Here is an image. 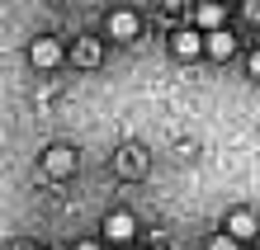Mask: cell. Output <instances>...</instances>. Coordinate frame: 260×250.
Here are the masks:
<instances>
[{"instance_id": "cell-1", "label": "cell", "mask_w": 260, "mask_h": 250, "mask_svg": "<svg viewBox=\"0 0 260 250\" xmlns=\"http://www.w3.org/2000/svg\"><path fill=\"white\" fill-rule=\"evenodd\" d=\"M43 165H48L52 180H67L71 170H76V151H71V147H52L48 156H43Z\"/></svg>"}, {"instance_id": "cell-2", "label": "cell", "mask_w": 260, "mask_h": 250, "mask_svg": "<svg viewBox=\"0 0 260 250\" xmlns=\"http://www.w3.org/2000/svg\"><path fill=\"white\" fill-rule=\"evenodd\" d=\"M171 52L175 57H199V52H208V38H199L194 28H180V33L171 38Z\"/></svg>"}, {"instance_id": "cell-3", "label": "cell", "mask_w": 260, "mask_h": 250, "mask_svg": "<svg viewBox=\"0 0 260 250\" xmlns=\"http://www.w3.org/2000/svg\"><path fill=\"white\" fill-rule=\"evenodd\" d=\"M28 57H34V66H57V61H62V43H52V38H38L34 48H28Z\"/></svg>"}, {"instance_id": "cell-4", "label": "cell", "mask_w": 260, "mask_h": 250, "mask_svg": "<svg viewBox=\"0 0 260 250\" xmlns=\"http://www.w3.org/2000/svg\"><path fill=\"white\" fill-rule=\"evenodd\" d=\"M104 236L109 241H133V217L128 212H109L104 217Z\"/></svg>"}, {"instance_id": "cell-5", "label": "cell", "mask_w": 260, "mask_h": 250, "mask_svg": "<svg viewBox=\"0 0 260 250\" xmlns=\"http://www.w3.org/2000/svg\"><path fill=\"white\" fill-rule=\"evenodd\" d=\"M109 33H114V38H133V33H137V14H133V10H114V14H109Z\"/></svg>"}, {"instance_id": "cell-6", "label": "cell", "mask_w": 260, "mask_h": 250, "mask_svg": "<svg viewBox=\"0 0 260 250\" xmlns=\"http://www.w3.org/2000/svg\"><path fill=\"white\" fill-rule=\"evenodd\" d=\"M227 236L251 241V236H255V217H251V212H232V217H227Z\"/></svg>"}, {"instance_id": "cell-7", "label": "cell", "mask_w": 260, "mask_h": 250, "mask_svg": "<svg viewBox=\"0 0 260 250\" xmlns=\"http://www.w3.org/2000/svg\"><path fill=\"white\" fill-rule=\"evenodd\" d=\"M194 14H199V24H204L208 33H218V28L227 24V10H222V5H213V0H208V5H199Z\"/></svg>"}, {"instance_id": "cell-8", "label": "cell", "mask_w": 260, "mask_h": 250, "mask_svg": "<svg viewBox=\"0 0 260 250\" xmlns=\"http://www.w3.org/2000/svg\"><path fill=\"white\" fill-rule=\"evenodd\" d=\"M237 48V38L227 33V28H218V33H208V57H232Z\"/></svg>"}, {"instance_id": "cell-9", "label": "cell", "mask_w": 260, "mask_h": 250, "mask_svg": "<svg viewBox=\"0 0 260 250\" xmlns=\"http://www.w3.org/2000/svg\"><path fill=\"white\" fill-rule=\"evenodd\" d=\"M208 250H237V236H227V231H222V236H213Z\"/></svg>"}, {"instance_id": "cell-10", "label": "cell", "mask_w": 260, "mask_h": 250, "mask_svg": "<svg viewBox=\"0 0 260 250\" xmlns=\"http://www.w3.org/2000/svg\"><path fill=\"white\" fill-rule=\"evenodd\" d=\"M246 19H260V0H246Z\"/></svg>"}, {"instance_id": "cell-11", "label": "cell", "mask_w": 260, "mask_h": 250, "mask_svg": "<svg viewBox=\"0 0 260 250\" xmlns=\"http://www.w3.org/2000/svg\"><path fill=\"white\" fill-rule=\"evenodd\" d=\"M251 76H260V52H251Z\"/></svg>"}, {"instance_id": "cell-12", "label": "cell", "mask_w": 260, "mask_h": 250, "mask_svg": "<svg viewBox=\"0 0 260 250\" xmlns=\"http://www.w3.org/2000/svg\"><path fill=\"white\" fill-rule=\"evenodd\" d=\"M76 250H100V245H95V241H81V245H76Z\"/></svg>"}]
</instances>
